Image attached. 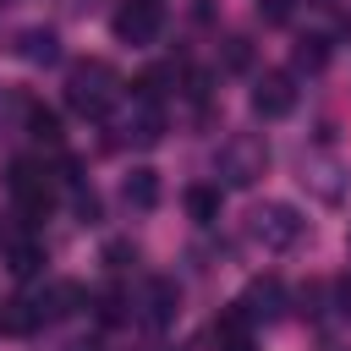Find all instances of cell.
<instances>
[{
  "label": "cell",
  "instance_id": "6da1fadb",
  "mask_svg": "<svg viewBox=\"0 0 351 351\" xmlns=\"http://www.w3.org/2000/svg\"><path fill=\"white\" fill-rule=\"evenodd\" d=\"M121 99V77L110 60H77L66 71V110L82 115V121H104Z\"/></svg>",
  "mask_w": 351,
  "mask_h": 351
},
{
  "label": "cell",
  "instance_id": "7a4b0ae2",
  "mask_svg": "<svg viewBox=\"0 0 351 351\" xmlns=\"http://www.w3.org/2000/svg\"><path fill=\"white\" fill-rule=\"evenodd\" d=\"M214 170H219L225 186H252V181L269 170V148H263V137H252V132L225 137L219 154H214Z\"/></svg>",
  "mask_w": 351,
  "mask_h": 351
},
{
  "label": "cell",
  "instance_id": "3957f363",
  "mask_svg": "<svg viewBox=\"0 0 351 351\" xmlns=\"http://www.w3.org/2000/svg\"><path fill=\"white\" fill-rule=\"evenodd\" d=\"M252 236H258L269 252H291V247H302L307 219H302L291 203H263V208L252 214Z\"/></svg>",
  "mask_w": 351,
  "mask_h": 351
},
{
  "label": "cell",
  "instance_id": "277c9868",
  "mask_svg": "<svg viewBox=\"0 0 351 351\" xmlns=\"http://www.w3.org/2000/svg\"><path fill=\"white\" fill-rule=\"evenodd\" d=\"M110 27H115L121 44H154L159 27H165V5L159 0H121L115 16H110Z\"/></svg>",
  "mask_w": 351,
  "mask_h": 351
},
{
  "label": "cell",
  "instance_id": "5b68a950",
  "mask_svg": "<svg viewBox=\"0 0 351 351\" xmlns=\"http://www.w3.org/2000/svg\"><path fill=\"white\" fill-rule=\"evenodd\" d=\"M291 110H296V82H291V71H263L258 88H252V115L280 121V115H291Z\"/></svg>",
  "mask_w": 351,
  "mask_h": 351
},
{
  "label": "cell",
  "instance_id": "8992f818",
  "mask_svg": "<svg viewBox=\"0 0 351 351\" xmlns=\"http://www.w3.org/2000/svg\"><path fill=\"white\" fill-rule=\"evenodd\" d=\"M236 307L247 313V324H258V318L269 324V318H280V313H285V285H280L274 274H263V280H252V285L241 291V302H236Z\"/></svg>",
  "mask_w": 351,
  "mask_h": 351
},
{
  "label": "cell",
  "instance_id": "52a82bcc",
  "mask_svg": "<svg viewBox=\"0 0 351 351\" xmlns=\"http://www.w3.org/2000/svg\"><path fill=\"white\" fill-rule=\"evenodd\" d=\"M176 313H181V291H176V280H170V274H154V280L143 285V318H148L154 329H165Z\"/></svg>",
  "mask_w": 351,
  "mask_h": 351
},
{
  "label": "cell",
  "instance_id": "ba28073f",
  "mask_svg": "<svg viewBox=\"0 0 351 351\" xmlns=\"http://www.w3.org/2000/svg\"><path fill=\"white\" fill-rule=\"evenodd\" d=\"M16 55H22L27 66H55V60H60L55 27H27V33H16Z\"/></svg>",
  "mask_w": 351,
  "mask_h": 351
},
{
  "label": "cell",
  "instance_id": "9c48e42d",
  "mask_svg": "<svg viewBox=\"0 0 351 351\" xmlns=\"http://www.w3.org/2000/svg\"><path fill=\"white\" fill-rule=\"evenodd\" d=\"M121 197H126V208H137V214H148V208H159V170H148V165H137L126 181H121Z\"/></svg>",
  "mask_w": 351,
  "mask_h": 351
},
{
  "label": "cell",
  "instance_id": "30bf717a",
  "mask_svg": "<svg viewBox=\"0 0 351 351\" xmlns=\"http://www.w3.org/2000/svg\"><path fill=\"white\" fill-rule=\"evenodd\" d=\"M126 137H132L137 148H154V143L165 137V115H159V104H143V99H137V110H132V121H126Z\"/></svg>",
  "mask_w": 351,
  "mask_h": 351
},
{
  "label": "cell",
  "instance_id": "8fae6325",
  "mask_svg": "<svg viewBox=\"0 0 351 351\" xmlns=\"http://www.w3.org/2000/svg\"><path fill=\"white\" fill-rule=\"evenodd\" d=\"M335 176H340V165H329V159H307V165H302V186H313L324 203L340 197V181H335Z\"/></svg>",
  "mask_w": 351,
  "mask_h": 351
},
{
  "label": "cell",
  "instance_id": "7c38bea8",
  "mask_svg": "<svg viewBox=\"0 0 351 351\" xmlns=\"http://www.w3.org/2000/svg\"><path fill=\"white\" fill-rule=\"evenodd\" d=\"M5 269H11L16 280H33V274L44 269V247H38L33 236H22V241H16L11 252H5Z\"/></svg>",
  "mask_w": 351,
  "mask_h": 351
},
{
  "label": "cell",
  "instance_id": "4fadbf2b",
  "mask_svg": "<svg viewBox=\"0 0 351 351\" xmlns=\"http://www.w3.org/2000/svg\"><path fill=\"white\" fill-rule=\"evenodd\" d=\"M186 214L197 219V225H214L219 219V186H186Z\"/></svg>",
  "mask_w": 351,
  "mask_h": 351
},
{
  "label": "cell",
  "instance_id": "5bb4252c",
  "mask_svg": "<svg viewBox=\"0 0 351 351\" xmlns=\"http://www.w3.org/2000/svg\"><path fill=\"white\" fill-rule=\"evenodd\" d=\"M27 137L55 148V143H60V115H55V110H44V104H27Z\"/></svg>",
  "mask_w": 351,
  "mask_h": 351
},
{
  "label": "cell",
  "instance_id": "9a60e30c",
  "mask_svg": "<svg viewBox=\"0 0 351 351\" xmlns=\"http://www.w3.org/2000/svg\"><path fill=\"white\" fill-rule=\"evenodd\" d=\"M324 60H329V38H324V33L296 38V66H302V71H318Z\"/></svg>",
  "mask_w": 351,
  "mask_h": 351
},
{
  "label": "cell",
  "instance_id": "2e32d148",
  "mask_svg": "<svg viewBox=\"0 0 351 351\" xmlns=\"http://www.w3.org/2000/svg\"><path fill=\"white\" fill-rule=\"evenodd\" d=\"M93 313H99V324H121V318H126V296H121L115 285H104V291L93 296Z\"/></svg>",
  "mask_w": 351,
  "mask_h": 351
},
{
  "label": "cell",
  "instance_id": "e0dca14e",
  "mask_svg": "<svg viewBox=\"0 0 351 351\" xmlns=\"http://www.w3.org/2000/svg\"><path fill=\"white\" fill-rule=\"evenodd\" d=\"M71 208H77L82 225H99V192L93 186H71Z\"/></svg>",
  "mask_w": 351,
  "mask_h": 351
},
{
  "label": "cell",
  "instance_id": "ac0fdd59",
  "mask_svg": "<svg viewBox=\"0 0 351 351\" xmlns=\"http://www.w3.org/2000/svg\"><path fill=\"white\" fill-rule=\"evenodd\" d=\"M132 263H137V247H132V241H110V247H104V269H110V274H126Z\"/></svg>",
  "mask_w": 351,
  "mask_h": 351
},
{
  "label": "cell",
  "instance_id": "d6986e66",
  "mask_svg": "<svg viewBox=\"0 0 351 351\" xmlns=\"http://www.w3.org/2000/svg\"><path fill=\"white\" fill-rule=\"evenodd\" d=\"M225 66H230V71H247V66H252V44H247V38H225Z\"/></svg>",
  "mask_w": 351,
  "mask_h": 351
},
{
  "label": "cell",
  "instance_id": "ffe728a7",
  "mask_svg": "<svg viewBox=\"0 0 351 351\" xmlns=\"http://www.w3.org/2000/svg\"><path fill=\"white\" fill-rule=\"evenodd\" d=\"M291 5L296 0H258V16L263 22H291Z\"/></svg>",
  "mask_w": 351,
  "mask_h": 351
},
{
  "label": "cell",
  "instance_id": "44dd1931",
  "mask_svg": "<svg viewBox=\"0 0 351 351\" xmlns=\"http://www.w3.org/2000/svg\"><path fill=\"white\" fill-rule=\"evenodd\" d=\"M181 82H186V88H181V93H186V99H197V104H203V99H208V71H186V77H181Z\"/></svg>",
  "mask_w": 351,
  "mask_h": 351
},
{
  "label": "cell",
  "instance_id": "7402d4cb",
  "mask_svg": "<svg viewBox=\"0 0 351 351\" xmlns=\"http://www.w3.org/2000/svg\"><path fill=\"white\" fill-rule=\"evenodd\" d=\"M66 351H104L99 340H66Z\"/></svg>",
  "mask_w": 351,
  "mask_h": 351
},
{
  "label": "cell",
  "instance_id": "603a6c76",
  "mask_svg": "<svg viewBox=\"0 0 351 351\" xmlns=\"http://www.w3.org/2000/svg\"><path fill=\"white\" fill-rule=\"evenodd\" d=\"M340 313H346V318H351V280H346V285H340Z\"/></svg>",
  "mask_w": 351,
  "mask_h": 351
},
{
  "label": "cell",
  "instance_id": "cb8c5ba5",
  "mask_svg": "<svg viewBox=\"0 0 351 351\" xmlns=\"http://www.w3.org/2000/svg\"><path fill=\"white\" fill-rule=\"evenodd\" d=\"M219 351H252V340H230V346H219Z\"/></svg>",
  "mask_w": 351,
  "mask_h": 351
}]
</instances>
